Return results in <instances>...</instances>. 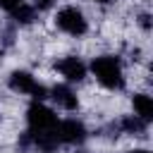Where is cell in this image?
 Here are the masks:
<instances>
[{"instance_id": "4fadbf2b", "label": "cell", "mask_w": 153, "mask_h": 153, "mask_svg": "<svg viewBox=\"0 0 153 153\" xmlns=\"http://www.w3.org/2000/svg\"><path fill=\"white\" fill-rule=\"evenodd\" d=\"M141 24H143V26L148 29V14H141Z\"/></svg>"}, {"instance_id": "9a60e30c", "label": "cell", "mask_w": 153, "mask_h": 153, "mask_svg": "<svg viewBox=\"0 0 153 153\" xmlns=\"http://www.w3.org/2000/svg\"><path fill=\"white\" fill-rule=\"evenodd\" d=\"M96 2H108V0H96Z\"/></svg>"}, {"instance_id": "52a82bcc", "label": "cell", "mask_w": 153, "mask_h": 153, "mask_svg": "<svg viewBox=\"0 0 153 153\" xmlns=\"http://www.w3.org/2000/svg\"><path fill=\"white\" fill-rule=\"evenodd\" d=\"M50 96H53V100L60 105V108H65V110H74L79 103H76V96L72 93V88L69 86H55L53 91H50Z\"/></svg>"}, {"instance_id": "7a4b0ae2", "label": "cell", "mask_w": 153, "mask_h": 153, "mask_svg": "<svg viewBox=\"0 0 153 153\" xmlns=\"http://www.w3.org/2000/svg\"><path fill=\"white\" fill-rule=\"evenodd\" d=\"M26 122H29V131H55L57 127V115L45 108L41 100H33L26 110Z\"/></svg>"}, {"instance_id": "277c9868", "label": "cell", "mask_w": 153, "mask_h": 153, "mask_svg": "<svg viewBox=\"0 0 153 153\" xmlns=\"http://www.w3.org/2000/svg\"><path fill=\"white\" fill-rule=\"evenodd\" d=\"M57 26L65 31V33H72V36H81V33H86V19H84V14L76 10V7H65V10H60L57 12Z\"/></svg>"}, {"instance_id": "6da1fadb", "label": "cell", "mask_w": 153, "mask_h": 153, "mask_svg": "<svg viewBox=\"0 0 153 153\" xmlns=\"http://www.w3.org/2000/svg\"><path fill=\"white\" fill-rule=\"evenodd\" d=\"M91 69L96 74V79L108 86V88H122L124 86V76H122V65L117 57L112 55H100L91 62Z\"/></svg>"}, {"instance_id": "ba28073f", "label": "cell", "mask_w": 153, "mask_h": 153, "mask_svg": "<svg viewBox=\"0 0 153 153\" xmlns=\"http://www.w3.org/2000/svg\"><path fill=\"white\" fill-rule=\"evenodd\" d=\"M134 110H136L139 120L151 122V120H153V100H151V96L136 93V96H134Z\"/></svg>"}, {"instance_id": "5bb4252c", "label": "cell", "mask_w": 153, "mask_h": 153, "mask_svg": "<svg viewBox=\"0 0 153 153\" xmlns=\"http://www.w3.org/2000/svg\"><path fill=\"white\" fill-rule=\"evenodd\" d=\"M129 153H148V151H143V148H136V151H129Z\"/></svg>"}, {"instance_id": "8992f818", "label": "cell", "mask_w": 153, "mask_h": 153, "mask_svg": "<svg viewBox=\"0 0 153 153\" xmlns=\"http://www.w3.org/2000/svg\"><path fill=\"white\" fill-rule=\"evenodd\" d=\"M57 72L62 76H67L69 81H81L86 76V67H84V62L79 57H65V60H60L57 62Z\"/></svg>"}, {"instance_id": "8fae6325", "label": "cell", "mask_w": 153, "mask_h": 153, "mask_svg": "<svg viewBox=\"0 0 153 153\" xmlns=\"http://www.w3.org/2000/svg\"><path fill=\"white\" fill-rule=\"evenodd\" d=\"M19 5H24V0H0V7L7 10V12H14Z\"/></svg>"}, {"instance_id": "5b68a950", "label": "cell", "mask_w": 153, "mask_h": 153, "mask_svg": "<svg viewBox=\"0 0 153 153\" xmlns=\"http://www.w3.org/2000/svg\"><path fill=\"white\" fill-rule=\"evenodd\" d=\"M55 136L60 143H81L86 139V127L79 120H57Z\"/></svg>"}, {"instance_id": "3957f363", "label": "cell", "mask_w": 153, "mask_h": 153, "mask_svg": "<svg viewBox=\"0 0 153 153\" xmlns=\"http://www.w3.org/2000/svg\"><path fill=\"white\" fill-rule=\"evenodd\" d=\"M10 88H14V91H19V93H26V96H31L33 100H43V98L48 96V88L41 86L29 72H14V74L10 76Z\"/></svg>"}, {"instance_id": "7c38bea8", "label": "cell", "mask_w": 153, "mask_h": 153, "mask_svg": "<svg viewBox=\"0 0 153 153\" xmlns=\"http://www.w3.org/2000/svg\"><path fill=\"white\" fill-rule=\"evenodd\" d=\"M53 2H55V0H36V7H38V10H48Z\"/></svg>"}, {"instance_id": "9c48e42d", "label": "cell", "mask_w": 153, "mask_h": 153, "mask_svg": "<svg viewBox=\"0 0 153 153\" xmlns=\"http://www.w3.org/2000/svg\"><path fill=\"white\" fill-rule=\"evenodd\" d=\"M120 127H122L127 134H136V136H141V134L146 131V122L139 120V117H127V120L120 122Z\"/></svg>"}, {"instance_id": "30bf717a", "label": "cell", "mask_w": 153, "mask_h": 153, "mask_svg": "<svg viewBox=\"0 0 153 153\" xmlns=\"http://www.w3.org/2000/svg\"><path fill=\"white\" fill-rule=\"evenodd\" d=\"M19 24H29V22H33V7H29V5H19L14 12H10Z\"/></svg>"}]
</instances>
